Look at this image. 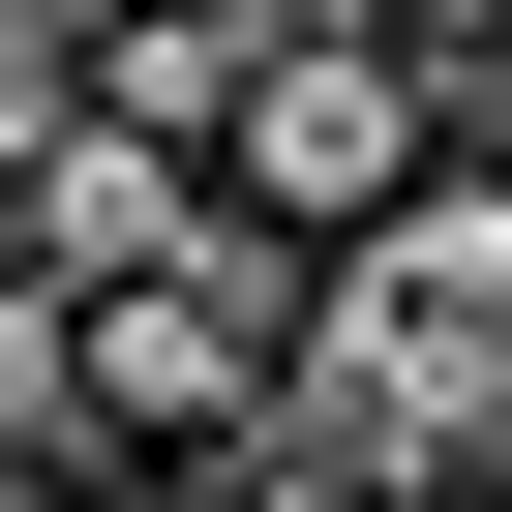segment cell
<instances>
[{"mask_svg":"<svg viewBox=\"0 0 512 512\" xmlns=\"http://www.w3.org/2000/svg\"><path fill=\"white\" fill-rule=\"evenodd\" d=\"M211 181H241V211H302V241H392V211L452 181V61L332 0V31H272V61H241V151H211Z\"/></svg>","mask_w":512,"mask_h":512,"instance_id":"7a4b0ae2","label":"cell"},{"mask_svg":"<svg viewBox=\"0 0 512 512\" xmlns=\"http://www.w3.org/2000/svg\"><path fill=\"white\" fill-rule=\"evenodd\" d=\"M241 61H272L241 0H121V31H91V91H121L151 151H241Z\"/></svg>","mask_w":512,"mask_h":512,"instance_id":"5b68a950","label":"cell"},{"mask_svg":"<svg viewBox=\"0 0 512 512\" xmlns=\"http://www.w3.org/2000/svg\"><path fill=\"white\" fill-rule=\"evenodd\" d=\"M0 121H31V91H0Z\"/></svg>","mask_w":512,"mask_h":512,"instance_id":"7c38bea8","label":"cell"},{"mask_svg":"<svg viewBox=\"0 0 512 512\" xmlns=\"http://www.w3.org/2000/svg\"><path fill=\"white\" fill-rule=\"evenodd\" d=\"M482 482H512V452H482Z\"/></svg>","mask_w":512,"mask_h":512,"instance_id":"4fadbf2b","label":"cell"},{"mask_svg":"<svg viewBox=\"0 0 512 512\" xmlns=\"http://www.w3.org/2000/svg\"><path fill=\"white\" fill-rule=\"evenodd\" d=\"M241 31H332V0H241Z\"/></svg>","mask_w":512,"mask_h":512,"instance_id":"30bf717a","label":"cell"},{"mask_svg":"<svg viewBox=\"0 0 512 512\" xmlns=\"http://www.w3.org/2000/svg\"><path fill=\"white\" fill-rule=\"evenodd\" d=\"M362 31H422V61H482V31H512V0H362Z\"/></svg>","mask_w":512,"mask_h":512,"instance_id":"ba28073f","label":"cell"},{"mask_svg":"<svg viewBox=\"0 0 512 512\" xmlns=\"http://www.w3.org/2000/svg\"><path fill=\"white\" fill-rule=\"evenodd\" d=\"M302 302H332V241L211 181L181 272H121V302H91V452H241V422L302 392Z\"/></svg>","mask_w":512,"mask_h":512,"instance_id":"6da1fadb","label":"cell"},{"mask_svg":"<svg viewBox=\"0 0 512 512\" xmlns=\"http://www.w3.org/2000/svg\"><path fill=\"white\" fill-rule=\"evenodd\" d=\"M452 151H482V181H512V31H482V61H452Z\"/></svg>","mask_w":512,"mask_h":512,"instance_id":"52a82bcc","label":"cell"},{"mask_svg":"<svg viewBox=\"0 0 512 512\" xmlns=\"http://www.w3.org/2000/svg\"><path fill=\"white\" fill-rule=\"evenodd\" d=\"M0 452H91V302L0 272Z\"/></svg>","mask_w":512,"mask_h":512,"instance_id":"8992f818","label":"cell"},{"mask_svg":"<svg viewBox=\"0 0 512 512\" xmlns=\"http://www.w3.org/2000/svg\"><path fill=\"white\" fill-rule=\"evenodd\" d=\"M0 272H31V151H0Z\"/></svg>","mask_w":512,"mask_h":512,"instance_id":"9c48e42d","label":"cell"},{"mask_svg":"<svg viewBox=\"0 0 512 512\" xmlns=\"http://www.w3.org/2000/svg\"><path fill=\"white\" fill-rule=\"evenodd\" d=\"M302 452H362V482H482L512 452V332L482 302H392L362 241H332V302H302V392H272Z\"/></svg>","mask_w":512,"mask_h":512,"instance_id":"3957f363","label":"cell"},{"mask_svg":"<svg viewBox=\"0 0 512 512\" xmlns=\"http://www.w3.org/2000/svg\"><path fill=\"white\" fill-rule=\"evenodd\" d=\"M422 512H512V482H422Z\"/></svg>","mask_w":512,"mask_h":512,"instance_id":"8fae6325","label":"cell"},{"mask_svg":"<svg viewBox=\"0 0 512 512\" xmlns=\"http://www.w3.org/2000/svg\"><path fill=\"white\" fill-rule=\"evenodd\" d=\"M0 151H31V272H61V302H121V272H181V241H211V151H151L121 91H31Z\"/></svg>","mask_w":512,"mask_h":512,"instance_id":"277c9868","label":"cell"}]
</instances>
